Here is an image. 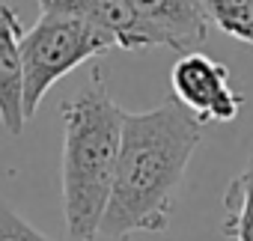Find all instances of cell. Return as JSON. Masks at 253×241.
<instances>
[{
  "label": "cell",
  "instance_id": "obj_1",
  "mask_svg": "<svg viewBox=\"0 0 253 241\" xmlns=\"http://www.w3.org/2000/svg\"><path fill=\"white\" fill-rule=\"evenodd\" d=\"M200 140L203 122L173 95L140 113L122 110L119 158L98 235L122 241L167 229Z\"/></svg>",
  "mask_w": 253,
  "mask_h": 241
},
{
  "label": "cell",
  "instance_id": "obj_2",
  "mask_svg": "<svg viewBox=\"0 0 253 241\" xmlns=\"http://www.w3.org/2000/svg\"><path fill=\"white\" fill-rule=\"evenodd\" d=\"M122 140V107L95 69L69 101H63V217L72 241L98 235Z\"/></svg>",
  "mask_w": 253,
  "mask_h": 241
},
{
  "label": "cell",
  "instance_id": "obj_3",
  "mask_svg": "<svg viewBox=\"0 0 253 241\" xmlns=\"http://www.w3.org/2000/svg\"><path fill=\"white\" fill-rule=\"evenodd\" d=\"M113 48H116L113 36H107L104 30H98L81 18L42 12L39 21L30 30H24V36H21L24 116H27V122L33 119L45 92L60 78H66L69 72H75L86 60L101 57Z\"/></svg>",
  "mask_w": 253,
  "mask_h": 241
},
{
  "label": "cell",
  "instance_id": "obj_4",
  "mask_svg": "<svg viewBox=\"0 0 253 241\" xmlns=\"http://www.w3.org/2000/svg\"><path fill=\"white\" fill-rule=\"evenodd\" d=\"M170 95L200 122H232L244 107V92L232 86L229 69L209 54L188 51L170 69Z\"/></svg>",
  "mask_w": 253,
  "mask_h": 241
},
{
  "label": "cell",
  "instance_id": "obj_5",
  "mask_svg": "<svg viewBox=\"0 0 253 241\" xmlns=\"http://www.w3.org/2000/svg\"><path fill=\"white\" fill-rule=\"evenodd\" d=\"M36 3L42 12L81 18V21L104 30L107 36H113L116 48L128 51V54L161 48L155 33L128 6V0H36Z\"/></svg>",
  "mask_w": 253,
  "mask_h": 241
},
{
  "label": "cell",
  "instance_id": "obj_6",
  "mask_svg": "<svg viewBox=\"0 0 253 241\" xmlns=\"http://www.w3.org/2000/svg\"><path fill=\"white\" fill-rule=\"evenodd\" d=\"M128 6L155 33L161 48L188 54L209 39V21L200 0H128Z\"/></svg>",
  "mask_w": 253,
  "mask_h": 241
},
{
  "label": "cell",
  "instance_id": "obj_7",
  "mask_svg": "<svg viewBox=\"0 0 253 241\" xmlns=\"http://www.w3.org/2000/svg\"><path fill=\"white\" fill-rule=\"evenodd\" d=\"M21 18L12 6H0V125L18 137L24 116V63H21Z\"/></svg>",
  "mask_w": 253,
  "mask_h": 241
},
{
  "label": "cell",
  "instance_id": "obj_8",
  "mask_svg": "<svg viewBox=\"0 0 253 241\" xmlns=\"http://www.w3.org/2000/svg\"><path fill=\"white\" fill-rule=\"evenodd\" d=\"M223 226L220 232L232 241H253V155L235 173L223 191Z\"/></svg>",
  "mask_w": 253,
  "mask_h": 241
},
{
  "label": "cell",
  "instance_id": "obj_9",
  "mask_svg": "<svg viewBox=\"0 0 253 241\" xmlns=\"http://www.w3.org/2000/svg\"><path fill=\"white\" fill-rule=\"evenodd\" d=\"M209 27L253 48V0H200Z\"/></svg>",
  "mask_w": 253,
  "mask_h": 241
},
{
  "label": "cell",
  "instance_id": "obj_10",
  "mask_svg": "<svg viewBox=\"0 0 253 241\" xmlns=\"http://www.w3.org/2000/svg\"><path fill=\"white\" fill-rule=\"evenodd\" d=\"M0 241H54L39 232L30 220H24L3 197H0Z\"/></svg>",
  "mask_w": 253,
  "mask_h": 241
}]
</instances>
